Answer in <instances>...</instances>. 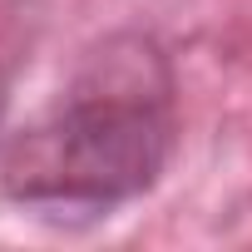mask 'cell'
Wrapping results in <instances>:
<instances>
[{"mask_svg":"<svg viewBox=\"0 0 252 252\" xmlns=\"http://www.w3.org/2000/svg\"><path fill=\"white\" fill-rule=\"evenodd\" d=\"M173 149L168 74L149 45H124L5 149V193L35 208H114L154 188Z\"/></svg>","mask_w":252,"mask_h":252,"instance_id":"cell-1","label":"cell"},{"mask_svg":"<svg viewBox=\"0 0 252 252\" xmlns=\"http://www.w3.org/2000/svg\"><path fill=\"white\" fill-rule=\"evenodd\" d=\"M0 119H5V94H0Z\"/></svg>","mask_w":252,"mask_h":252,"instance_id":"cell-2","label":"cell"}]
</instances>
